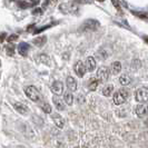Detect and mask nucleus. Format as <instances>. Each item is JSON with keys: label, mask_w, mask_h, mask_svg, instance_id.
<instances>
[{"label": "nucleus", "mask_w": 148, "mask_h": 148, "mask_svg": "<svg viewBox=\"0 0 148 148\" xmlns=\"http://www.w3.org/2000/svg\"><path fill=\"white\" fill-rule=\"evenodd\" d=\"M128 97H129V91L127 89H124V88L119 89V90H117L114 94V97H112L114 104L117 105V106L124 104L127 99H128Z\"/></svg>", "instance_id": "f257e3e1"}, {"label": "nucleus", "mask_w": 148, "mask_h": 148, "mask_svg": "<svg viewBox=\"0 0 148 148\" xmlns=\"http://www.w3.org/2000/svg\"><path fill=\"white\" fill-rule=\"evenodd\" d=\"M25 92H26V95L30 100H32V101H39L40 100V92L35 86H28L25 89Z\"/></svg>", "instance_id": "f03ea898"}, {"label": "nucleus", "mask_w": 148, "mask_h": 148, "mask_svg": "<svg viewBox=\"0 0 148 148\" xmlns=\"http://www.w3.org/2000/svg\"><path fill=\"white\" fill-rule=\"evenodd\" d=\"M135 99L138 103H146L148 100V89L146 87H141L135 91Z\"/></svg>", "instance_id": "7ed1b4c3"}, {"label": "nucleus", "mask_w": 148, "mask_h": 148, "mask_svg": "<svg viewBox=\"0 0 148 148\" xmlns=\"http://www.w3.org/2000/svg\"><path fill=\"white\" fill-rule=\"evenodd\" d=\"M97 79H98V82H107L109 79V69L105 66L98 68V70H97Z\"/></svg>", "instance_id": "20e7f679"}, {"label": "nucleus", "mask_w": 148, "mask_h": 148, "mask_svg": "<svg viewBox=\"0 0 148 148\" xmlns=\"http://www.w3.org/2000/svg\"><path fill=\"white\" fill-rule=\"evenodd\" d=\"M74 71L76 73V75L78 77H84L85 74H86V71H87V69H86V67L84 65V62L79 60V61H77L74 65Z\"/></svg>", "instance_id": "39448f33"}, {"label": "nucleus", "mask_w": 148, "mask_h": 148, "mask_svg": "<svg viewBox=\"0 0 148 148\" xmlns=\"http://www.w3.org/2000/svg\"><path fill=\"white\" fill-rule=\"evenodd\" d=\"M98 27H99V21H97L95 19H88L82 25V29L86 30H95Z\"/></svg>", "instance_id": "423d86ee"}, {"label": "nucleus", "mask_w": 148, "mask_h": 148, "mask_svg": "<svg viewBox=\"0 0 148 148\" xmlns=\"http://www.w3.org/2000/svg\"><path fill=\"white\" fill-rule=\"evenodd\" d=\"M51 91L55 95H61L64 92V84L60 82V80H56V82H52L51 85Z\"/></svg>", "instance_id": "0eeeda50"}, {"label": "nucleus", "mask_w": 148, "mask_h": 148, "mask_svg": "<svg viewBox=\"0 0 148 148\" xmlns=\"http://www.w3.org/2000/svg\"><path fill=\"white\" fill-rule=\"evenodd\" d=\"M135 112L139 118H144L147 115V106L144 104H139L135 107Z\"/></svg>", "instance_id": "6e6552de"}, {"label": "nucleus", "mask_w": 148, "mask_h": 148, "mask_svg": "<svg viewBox=\"0 0 148 148\" xmlns=\"http://www.w3.org/2000/svg\"><path fill=\"white\" fill-rule=\"evenodd\" d=\"M52 121L55 123V125L59 128H64L65 126V119L62 118V116L60 115L59 112H56V114H52L51 115Z\"/></svg>", "instance_id": "1a4fd4ad"}, {"label": "nucleus", "mask_w": 148, "mask_h": 148, "mask_svg": "<svg viewBox=\"0 0 148 148\" xmlns=\"http://www.w3.org/2000/svg\"><path fill=\"white\" fill-rule=\"evenodd\" d=\"M66 85H67V88L69 89V91H76L77 90V86H78V84H77V80L75 79L74 77H71V76H68L66 79Z\"/></svg>", "instance_id": "9d476101"}, {"label": "nucleus", "mask_w": 148, "mask_h": 148, "mask_svg": "<svg viewBox=\"0 0 148 148\" xmlns=\"http://www.w3.org/2000/svg\"><path fill=\"white\" fill-rule=\"evenodd\" d=\"M12 107L21 115H27L29 112V108L25 104H21V103H15V104H12Z\"/></svg>", "instance_id": "9b49d317"}, {"label": "nucleus", "mask_w": 148, "mask_h": 148, "mask_svg": "<svg viewBox=\"0 0 148 148\" xmlns=\"http://www.w3.org/2000/svg\"><path fill=\"white\" fill-rule=\"evenodd\" d=\"M96 59H95V57H92V56H89L87 57V59H86V69L88 70V71H94L95 70V68H96Z\"/></svg>", "instance_id": "f8f14e48"}, {"label": "nucleus", "mask_w": 148, "mask_h": 148, "mask_svg": "<svg viewBox=\"0 0 148 148\" xmlns=\"http://www.w3.org/2000/svg\"><path fill=\"white\" fill-rule=\"evenodd\" d=\"M52 103H53V105H55V107H56L57 110L61 111L65 109V104H64V101L59 98V96L55 95V96L52 97Z\"/></svg>", "instance_id": "ddd939ff"}, {"label": "nucleus", "mask_w": 148, "mask_h": 148, "mask_svg": "<svg viewBox=\"0 0 148 148\" xmlns=\"http://www.w3.org/2000/svg\"><path fill=\"white\" fill-rule=\"evenodd\" d=\"M29 49H30V46L27 42H21V44H19V46H18V52L21 56H27Z\"/></svg>", "instance_id": "4468645a"}, {"label": "nucleus", "mask_w": 148, "mask_h": 148, "mask_svg": "<svg viewBox=\"0 0 148 148\" xmlns=\"http://www.w3.org/2000/svg\"><path fill=\"white\" fill-rule=\"evenodd\" d=\"M110 71L112 75H117L121 71V64L119 61H114L110 66Z\"/></svg>", "instance_id": "2eb2a0df"}, {"label": "nucleus", "mask_w": 148, "mask_h": 148, "mask_svg": "<svg viewBox=\"0 0 148 148\" xmlns=\"http://www.w3.org/2000/svg\"><path fill=\"white\" fill-rule=\"evenodd\" d=\"M119 82H120L121 86H128V85L132 82V78L126 74L121 75V76L119 77Z\"/></svg>", "instance_id": "dca6fc26"}, {"label": "nucleus", "mask_w": 148, "mask_h": 148, "mask_svg": "<svg viewBox=\"0 0 148 148\" xmlns=\"http://www.w3.org/2000/svg\"><path fill=\"white\" fill-rule=\"evenodd\" d=\"M64 100L68 106H71L73 105V101H74V97H73V94L71 91H66L64 94Z\"/></svg>", "instance_id": "f3484780"}, {"label": "nucleus", "mask_w": 148, "mask_h": 148, "mask_svg": "<svg viewBox=\"0 0 148 148\" xmlns=\"http://www.w3.org/2000/svg\"><path fill=\"white\" fill-rule=\"evenodd\" d=\"M46 40H47V37L46 36H42V37H39V38H36V39H34V45H36L37 47H41V46H44L46 44Z\"/></svg>", "instance_id": "a211bd4d"}, {"label": "nucleus", "mask_w": 148, "mask_h": 148, "mask_svg": "<svg viewBox=\"0 0 148 148\" xmlns=\"http://www.w3.org/2000/svg\"><path fill=\"white\" fill-rule=\"evenodd\" d=\"M114 91V85H107L104 89H103V95L106 97H109Z\"/></svg>", "instance_id": "6ab92c4d"}, {"label": "nucleus", "mask_w": 148, "mask_h": 148, "mask_svg": "<svg viewBox=\"0 0 148 148\" xmlns=\"http://www.w3.org/2000/svg\"><path fill=\"white\" fill-rule=\"evenodd\" d=\"M98 85H99V82H98V79H91V80L89 82V85H88L89 90H91V91H95V90L98 88Z\"/></svg>", "instance_id": "aec40b11"}, {"label": "nucleus", "mask_w": 148, "mask_h": 148, "mask_svg": "<svg viewBox=\"0 0 148 148\" xmlns=\"http://www.w3.org/2000/svg\"><path fill=\"white\" fill-rule=\"evenodd\" d=\"M41 110L46 112V114H51L52 112V108L50 104H48V103H42L41 104Z\"/></svg>", "instance_id": "412c9836"}, {"label": "nucleus", "mask_w": 148, "mask_h": 148, "mask_svg": "<svg viewBox=\"0 0 148 148\" xmlns=\"http://www.w3.org/2000/svg\"><path fill=\"white\" fill-rule=\"evenodd\" d=\"M6 52L9 56H12L15 55V46L12 44H9L8 46H6Z\"/></svg>", "instance_id": "4be33fe9"}, {"label": "nucleus", "mask_w": 148, "mask_h": 148, "mask_svg": "<svg viewBox=\"0 0 148 148\" xmlns=\"http://www.w3.org/2000/svg\"><path fill=\"white\" fill-rule=\"evenodd\" d=\"M39 58H40V60H41L42 62L47 64V65H49V64H50V60H48L49 59V57H48V56H46V55H40V56H39Z\"/></svg>", "instance_id": "5701e85b"}, {"label": "nucleus", "mask_w": 148, "mask_h": 148, "mask_svg": "<svg viewBox=\"0 0 148 148\" xmlns=\"http://www.w3.org/2000/svg\"><path fill=\"white\" fill-rule=\"evenodd\" d=\"M17 39H18V35H15V34H14V35H11L10 37L8 38V42H9V44H12Z\"/></svg>", "instance_id": "b1692460"}, {"label": "nucleus", "mask_w": 148, "mask_h": 148, "mask_svg": "<svg viewBox=\"0 0 148 148\" xmlns=\"http://www.w3.org/2000/svg\"><path fill=\"white\" fill-rule=\"evenodd\" d=\"M6 37H7V34H6V32H1V34H0V44H2V42L5 41Z\"/></svg>", "instance_id": "393cba45"}, {"label": "nucleus", "mask_w": 148, "mask_h": 148, "mask_svg": "<svg viewBox=\"0 0 148 148\" xmlns=\"http://www.w3.org/2000/svg\"><path fill=\"white\" fill-rule=\"evenodd\" d=\"M32 14H34V15H37V14H42V10H41V9H36V10H35Z\"/></svg>", "instance_id": "a878e982"}, {"label": "nucleus", "mask_w": 148, "mask_h": 148, "mask_svg": "<svg viewBox=\"0 0 148 148\" xmlns=\"http://www.w3.org/2000/svg\"><path fill=\"white\" fill-rule=\"evenodd\" d=\"M50 1H51L52 3H55V2H56V1H57V0H50Z\"/></svg>", "instance_id": "bb28decb"}, {"label": "nucleus", "mask_w": 148, "mask_h": 148, "mask_svg": "<svg viewBox=\"0 0 148 148\" xmlns=\"http://www.w3.org/2000/svg\"><path fill=\"white\" fill-rule=\"evenodd\" d=\"M97 1H100L101 2V1H105V0H97Z\"/></svg>", "instance_id": "cd10ccee"}]
</instances>
